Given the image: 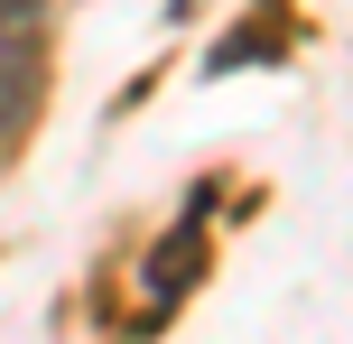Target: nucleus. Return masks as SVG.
Listing matches in <instances>:
<instances>
[{
    "label": "nucleus",
    "mask_w": 353,
    "mask_h": 344,
    "mask_svg": "<svg viewBox=\"0 0 353 344\" xmlns=\"http://www.w3.org/2000/svg\"><path fill=\"white\" fill-rule=\"evenodd\" d=\"M37 112V10L0 0V130H19Z\"/></svg>",
    "instance_id": "f257e3e1"
}]
</instances>
